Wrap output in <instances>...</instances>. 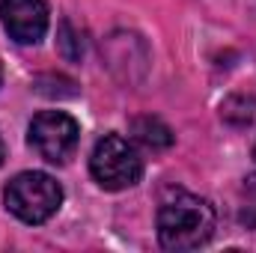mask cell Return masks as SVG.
<instances>
[{
  "instance_id": "1",
  "label": "cell",
  "mask_w": 256,
  "mask_h": 253,
  "mask_svg": "<svg viewBox=\"0 0 256 253\" xmlns=\"http://www.w3.org/2000/svg\"><path fill=\"white\" fill-rule=\"evenodd\" d=\"M214 208L194 194H176L158 208V242L167 250H196L214 236Z\"/></svg>"
},
{
  "instance_id": "2",
  "label": "cell",
  "mask_w": 256,
  "mask_h": 253,
  "mask_svg": "<svg viewBox=\"0 0 256 253\" xmlns=\"http://www.w3.org/2000/svg\"><path fill=\"white\" fill-rule=\"evenodd\" d=\"M3 202L18 220H24V224H45L63 206V188H60V182L54 176L39 173V170H27V173H18L6 185Z\"/></svg>"
},
{
  "instance_id": "3",
  "label": "cell",
  "mask_w": 256,
  "mask_h": 253,
  "mask_svg": "<svg viewBox=\"0 0 256 253\" xmlns=\"http://www.w3.org/2000/svg\"><path fill=\"white\" fill-rule=\"evenodd\" d=\"M90 170H92V179L104 190H126L140 182L143 158L126 137L104 134L90 155Z\"/></svg>"
},
{
  "instance_id": "4",
  "label": "cell",
  "mask_w": 256,
  "mask_h": 253,
  "mask_svg": "<svg viewBox=\"0 0 256 253\" xmlns=\"http://www.w3.org/2000/svg\"><path fill=\"white\" fill-rule=\"evenodd\" d=\"M78 137H80L78 122L63 110H42V114H36L33 122H30V131H27L30 146L48 164H66L72 158V152L78 149Z\"/></svg>"
},
{
  "instance_id": "5",
  "label": "cell",
  "mask_w": 256,
  "mask_h": 253,
  "mask_svg": "<svg viewBox=\"0 0 256 253\" xmlns=\"http://www.w3.org/2000/svg\"><path fill=\"white\" fill-rule=\"evenodd\" d=\"M0 21L21 45H36L48 30L45 0H0Z\"/></svg>"
},
{
  "instance_id": "6",
  "label": "cell",
  "mask_w": 256,
  "mask_h": 253,
  "mask_svg": "<svg viewBox=\"0 0 256 253\" xmlns=\"http://www.w3.org/2000/svg\"><path fill=\"white\" fill-rule=\"evenodd\" d=\"M128 128H131V137L137 143H143L146 149H152V152L173 146V131L164 126L158 116H134Z\"/></svg>"
},
{
  "instance_id": "7",
  "label": "cell",
  "mask_w": 256,
  "mask_h": 253,
  "mask_svg": "<svg viewBox=\"0 0 256 253\" xmlns=\"http://www.w3.org/2000/svg\"><path fill=\"white\" fill-rule=\"evenodd\" d=\"M220 116L230 122V126H250L256 120V98L250 96H230L224 104H220Z\"/></svg>"
},
{
  "instance_id": "8",
  "label": "cell",
  "mask_w": 256,
  "mask_h": 253,
  "mask_svg": "<svg viewBox=\"0 0 256 253\" xmlns=\"http://www.w3.org/2000/svg\"><path fill=\"white\" fill-rule=\"evenodd\" d=\"M242 224L256 226V173L248 176L242 185Z\"/></svg>"
},
{
  "instance_id": "9",
  "label": "cell",
  "mask_w": 256,
  "mask_h": 253,
  "mask_svg": "<svg viewBox=\"0 0 256 253\" xmlns=\"http://www.w3.org/2000/svg\"><path fill=\"white\" fill-rule=\"evenodd\" d=\"M60 51H63L66 60H80V57H84V42H80V36L72 30L68 21L60 24Z\"/></svg>"
},
{
  "instance_id": "10",
  "label": "cell",
  "mask_w": 256,
  "mask_h": 253,
  "mask_svg": "<svg viewBox=\"0 0 256 253\" xmlns=\"http://www.w3.org/2000/svg\"><path fill=\"white\" fill-rule=\"evenodd\" d=\"M0 164H3V140H0Z\"/></svg>"
},
{
  "instance_id": "11",
  "label": "cell",
  "mask_w": 256,
  "mask_h": 253,
  "mask_svg": "<svg viewBox=\"0 0 256 253\" xmlns=\"http://www.w3.org/2000/svg\"><path fill=\"white\" fill-rule=\"evenodd\" d=\"M0 80H3V66H0Z\"/></svg>"
},
{
  "instance_id": "12",
  "label": "cell",
  "mask_w": 256,
  "mask_h": 253,
  "mask_svg": "<svg viewBox=\"0 0 256 253\" xmlns=\"http://www.w3.org/2000/svg\"><path fill=\"white\" fill-rule=\"evenodd\" d=\"M254 158H256V146H254Z\"/></svg>"
}]
</instances>
